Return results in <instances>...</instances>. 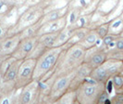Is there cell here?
<instances>
[{
    "mask_svg": "<svg viewBox=\"0 0 123 104\" xmlns=\"http://www.w3.org/2000/svg\"><path fill=\"white\" fill-rule=\"evenodd\" d=\"M98 38L99 36L97 33H96V31H92L87 35L84 36V42L90 44V45H94V43L98 40Z\"/></svg>",
    "mask_w": 123,
    "mask_h": 104,
    "instance_id": "cell-13",
    "label": "cell"
},
{
    "mask_svg": "<svg viewBox=\"0 0 123 104\" xmlns=\"http://www.w3.org/2000/svg\"><path fill=\"white\" fill-rule=\"evenodd\" d=\"M105 90V83L98 82L92 78L91 81H84L80 87L78 94L79 101L82 103L97 102L99 96Z\"/></svg>",
    "mask_w": 123,
    "mask_h": 104,
    "instance_id": "cell-1",
    "label": "cell"
},
{
    "mask_svg": "<svg viewBox=\"0 0 123 104\" xmlns=\"http://www.w3.org/2000/svg\"><path fill=\"white\" fill-rule=\"evenodd\" d=\"M36 42V37H30V38H26L20 43H18L15 49V56H17V60H23L33 49Z\"/></svg>",
    "mask_w": 123,
    "mask_h": 104,
    "instance_id": "cell-5",
    "label": "cell"
},
{
    "mask_svg": "<svg viewBox=\"0 0 123 104\" xmlns=\"http://www.w3.org/2000/svg\"><path fill=\"white\" fill-rule=\"evenodd\" d=\"M104 103H105V104H109V103H111V100L109 99V98H106L105 101H104Z\"/></svg>",
    "mask_w": 123,
    "mask_h": 104,
    "instance_id": "cell-18",
    "label": "cell"
},
{
    "mask_svg": "<svg viewBox=\"0 0 123 104\" xmlns=\"http://www.w3.org/2000/svg\"><path fill=\"white\" fill-rule=\"evenodd\" d=\"M60 53L61 52L58 49H54L53 52L47 51L45 55H43L40 61H37L33 76L36 75L38 77H41L47 72H49L51 68L55 65Z\"/></svg>",
    "mask_w": 123,
    "mask_h": 104,
    "instance_id": "cell-3",
    "label": "cell"
},
{
    "mask_svg": "<svg viewBox=\"0 0 123 104\" xmlns=\"http://www.w3.org/2000/svg\"><path fill=\"white\" fill-rule=\"evenodd\" d=\"M106 98H108V93H107V91L104 90V91L100 94L98 99H97V102L98 103H102V102L104 103V101H105Z\"/></svg>",
    "mask_w": 123,
    "mask_h": 104,
    "instance_id": "cell-16",
    "label": "cell"
},
{
    "mask_svg": "<svg viewBox=\"0 0 123 104\" xmlns=\"http://www.w3.org/2000/svg\"><path fill=\"white\" fill-rule=\"evenodd\" d=\"M69 80H68V77H63L59 81H57L54 86V89H53V93H56L57 91H61L63 89L67 88L68 86V84H69Z\"/></svg>",
    "mask_w": 123,
    "mask_h": 104,
    "instance_id": "cell-11",
    "label": "cell"
},
{
    "mask_svg": "<svg viewBox=\"0 0 123 104\" xmlns=\"http://www.w3.org/2000/svg\"><path fill=\"white\" fill-rule=\"evenodd\" d=\"M106 60H107V54L104 51H98L91 57L90 61H89V65L92 69H94V68L99 67L102 64H104Z\"/></svg>",
    "mask_w": 123,
    "mask_h": 104,
    "instance_id": "cell-7",
    "label": "cell"
},
{
    "mask_svg": "<svg viewBox=\"0 0 123 104\" xmlns=\"http://www.w3.org/2000/svg\"><path fill=\"white\" fill-rule=\"evenodd\" d=\"M20 62H21V60H16L8 65V67L6 69V72L3 75V84L8 85V84H12L16 81Z\"/></svg>",
    "mask_w": 123,
    "mask_h": 104,
    "instance_id": "cell-6",
    "label": "cell"
},
{
    "mask_svg": "<svg viewBox=\"0 0 123 104\" xmlns=\"http://www.w3.org/2000/svg\"><path fill=\"white\" fill-rule=\"evenodd\" d=\"M58 35H59V33H52L49 35H43L40 41V43L45 48H51L56 41V38L58 37Z\"/></svg>",
    "mask_w": 123,
    "mask_h": 104,
    "instance_id": "cell-8",
    "label": "cell"
},
{
    "mask_svg": "<svg viewBox=\"0 0 123 104\" xmlns=\"http://www.w3.org/2000/svg\"><path fill=\"white\" fill-rule=\"evenodd\" d=\"M30 99H31V92L25 91L24 93L22 94L21 98H20V101H21L22 103H28V102L30 101Z\"/></svg>",
    "mask_w": 123,
    "mask_h": 104,
    "instance_id": "cell-15",
    "label": "cell"
},
{
    "mask_svg": "<svg viewBox=\"0 0 123 104\" xmlns=\"http://www.w3.org/2000/svg\"><path fill=\"white\" fill-rule=\"evenodd\" d=\"M36 62L35 59H27L20 62L16 78V86L18 87L27 86L32 80Z\"/></svg>",
    "mask_w": 123,
    "mask_h": 104,
    "instance_id": "cell-2",
    "label": "cell"
},
{
    "mask_svg": "<svg viewBox=\"0 0 123 104\" xmlns=\"http://www.w3.org/2000/svg\"><path fill=\"white\" fill-rule=\"evenodd\" d=\"M113 81V86L117 92H120L123 89V74H115L111 77Z\"/></svg>",
    "mask_w": 123,
    "mask_h": 104,
    "instance_id": "cell-10",
    "label": "cell"
},
{
    "mask_svg": "<svg viewBox=\"0 0 123 104\" xmlns=\"http://www.w3.org/2000/svg\"><path fill=\"white\" fill-rule=\"evenodd\" d=\"M113 101L115 103H123V92H118L117 95L114 97Z\"/></svg>",
    "mask_w": 123,
    "mask_h": 104,
    "instance_id": "cell-17",
    "label": "cell"
},
{
    "mask_svg": "<svg viewBox=\"0 0 123 104\" xmlns=\"http://www.w3.org/2000/svg\"><path fill=\"white\" fill-rule=\"evenodd\" d=\"M84 54H85V49L79 46H75L74 48L69 49L65 55L64 58L65 61L63 66L68 69H74L78 67V65H80L81 61L83 60Z\"/></svg>",
    "mask_w": 123,
    "mask_h": 104,
    "instance_id": "cell-4",
    "label": "cell"
},
{
    "mask_svg": "<svg viewBox=\"0 0 123 104\" xmlns=\"http://www.w3.org/2000/svg\"><path fill=\"white\" fill-rule=\"evenodd\" d=\"M109 26H110V21L105 22V23H104V24L101 25V26H99L98 28H97L96 33H97V35H98L99 38L103 39V38L109 33Z\"/></svg>",
    "mask_w": 123,
    "mask_h": 104,
    "instance_id": "cell-12",
    "label": "cell"
},
{
    "mask_svg": "<svg viewBox=\"0 0 123 104\" xmlns=\"http://www.w3.org/2000/svg\"><path fill=\"white\" fill-rule=\"evenodd\" d=\"M18 45V38H9L6 39V41H4L0 46V49L2 52H5L12 49L13 48H17V46Z\"/></svg>",
    "mask_w": 123,
    "mask_h": 104,
    "instance_id": "cell-9",
    "label": "cell"
},
{
    "mask_svg": "<svg viewBox=\"0 0 123 104\" xmlns=\"http://www.w3.org/2000/svg\"><path fill=\"white\" fill-rule=\"evenodd\" d=\"M115 49L117 51L123 52V35H119L116 39V43H115Z\"/></svg>",
    "mask_w": 123,
    "mask_h": 104,
    "instance_id": "cell-14",
    "label": "cell"
}]
</instances>
